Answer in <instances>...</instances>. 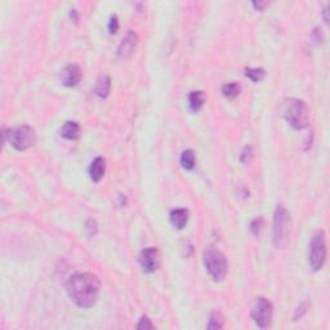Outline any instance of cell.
I'll use <instances>...</instances> for the list:
<instances>
[{"label": "cell", "mask_w": 330, "mask_h": 330, "mask_svg": "<svg viewBox=\"0 0 330 330\" xmlns=\"http://www.w3.org/2000/svg\"><path fill=\"white\" fill-rule=\"evenodd\" d=\"M66 290L70 299L78 307L89 308L96 305L100 297V279L89 272L75 273L68 279Z\"/></svg>", "instance_id": "1"}, {"label": "cell", "mask_w": 330, "mask_h": 330, "mask_svg": "<svg viewBox=\"0 0 330 330\" xmlns=\"http://www.w3.org/2000/svg\"><path fill=\"white\" fill-rule=\"evenodd\" d=\"M283 116L291 128L297 129V131H302L308 127V107L303 101L298 100V98H289L285 101L284 106H283Z\"/></svg>", "instance_id": "2"}, {"label": "cell", "mask_w": 330, "mask_h": 330, "mask_svg": "<svg viewBox=\"0 0 330 330\" xmlns=\"http://www.w3.org/2000/svg\"><path fill=\"white\" fill-rule=\"evenodd\" d=\"M290 239V213L284 205H277L273 213L272 240L277 249H284Z\"/></svg>", "instance_id": "3"}, {"label": "cell", "mask_w": 330, "mask_h": 330, "mask_svg": "<svg viewBox=\"0 0 330 330\" xmlns=\"http://www.w3.org/2000/svg\"><path fill=\"white\" fill-rule=\"evenodd\" d=\"M4 139H8V142L17 151H25L35 145L36 133L29 125H21L5 131L3 129Z\"/></svg>", "instance_id": "4"}, {"label": "cell", "mask_w": 330, "mask_h": 330, "mask_svg": "<svg viewBox=\"0 0 330 330\" xmlns=\"http://www.w3.org/2000/svg\"><path fill=\"white\" fill-rule=\"evenodd\" d=\"M202 259H204V266L212 279L216 281L223 280L228 272V263L223 253L214 248H209L204 252Z\"/></svg>", "instance_id": "5"}, {"label": "cell", "mask_w": 330, "mask_h": 330, "mask_svg": "<svg viewBox=\"0 0 330 330\" xmlns=\"http://www.w3.org/2000/svg\"><path fill=\"white\" fill-rule=\"evenodd\" d=\"M327 235L323 230L313 234L308 249V263L313 271H320L327 262Z\"/></svg>", "instance_id": "6"}, {"label": "cell", "mask_w": 330, "mask_h": 330, "mask_svg": "<svg viewBox=\"0 0 330 330\" xmlns=\"http://www.w3.org/2000/svg\"><path fill=\"white\" fill-rule=\"evenodd\" d=\"M273 307L268 299L264 297L257 298L252 309V319L261 329H267L272 323Z\"/></svg>", "instance_id": "7"}, {"label": "cell", "mask_w": 330, "mask_h": 330, "mask_svg": "<svg viewBox=\"0 0 330 330\" xmlns=\"http://www.w3.org/2000/svg\"><path fill=\"white\" fill-rule=\"evenodd\" d=\"M139 263L142 270L147 273H153L159 270L161 264V254L159 249L150 246L142 250L139 254Z\"/></svg>", "instance_id": "8"}, {"label": "cell", "mask_w": 330, "mask_h": 330, "mask_svg": "<svg viewBox=\"0 0 330 330\" xmlns=\"http://www.w3.org/2000/svg\"><path fill=\"white\" fill-rule=\"evenodd\" d=\"M137 44H138V35L131 30V31L127 32L124 39L121 40L120 45L117 48V56L120 58L131 57L133 52H134Z\"/></svg>", "instance_id": "9"}, {"label": "cell", "mask_w": 330, "mask_h": 330, "mask_svg": "<svg viewBox=\"0 0 330 330\" xmlns=\"http://www.w3.org/2000/svg\"><path fill=\"white\" fill-rule=\"evenodd\" d=\"M82 76V70L79 68V66H76V65H68V66H66L62 70L61 80H62L65 87L72 88V87H76L80 83Z\"/></svg>", "instance_id": "10"}, {"label": "cell", "mask_w": 330, "mask_h": 330, "mask_svg": "<svg viewBox=\"0 0 330 330\" xmlns=\"http://www.w3.org/2000/svg\"><path fill=\"white\" fill-rule=\"evenodd\" d=\"M105 172H106V160L103 157H96L90 164V167H89L90 179L98 183L103 178V176H105Z\"/></svg>", "instance_id": "11"}, {"label": "cell", "mask_w": 330, "mask_h": 330, "mask_svg": "<svg viewBox=\"0 0 330 330\" xmlns=\"http://www.w3.org/2000/svg\"><path fill=\"white\" fill-rule=\"evenodd\" d=\"M188 218H190V213L187 209H173L171 212V222L174 227H177L178 230L185 228L187 224Z\"/></svg>", "instance_id": "12"}, {"label": "cell", "mask_w": 330, "mask_h": 330, "mask_svg": "<svg viewBox=\"0 0 330 330\" xmlns=\"http://www.w3.org/2000/svg\"><path fill=\"white\" fill-rule=\"evenodd\" d=\"M60 134L66 139H78L80 137V125L76 121H67L60 129Z\"/></svg>", "instance_id": "13"}, {"label": "cell", "mask_w": 330, "mask_h": 330, "mask_svg": "<svg viewBox=\"0 0 330 330\" xmlns=\"http://www.w3.org/2000/svg\"><path fill=\"white\" fill-rule=\"evenodd\" d=\"M205 103V93L201 90L191 92L188 96V106L192 112H199Z\"/></svg>", "instance_id": "14"}, {"label": "cell", "mask_w": 330, "mask_h": 330, "mask_svg": "<svg viewBox=\"0 0 330 330\" xmlns=\"http://www.w3.org/2000/svg\"><path fill=\"white\" fill-rule=\"evenodd\" d=\"M94 92L100 98H107L111 92V79L107 75H102L97 82Z\"/></svg>", "instance_id": "15"}, {"label": "cell", "mask_w": 330, "mask_h": 330, "mask_svg": "<svg viewBox=\"0 0 330 330\" xmlns=\"http://www.w3.org/2000/svg\"><path fill=\"white\" fill-rule=\"evenodd\" d=\"M240 90H242V87L240 84L236 82H231L224 84L222 87V94H223L227 100H235L236 97L240 94Z\"/></svg>", "instance_id": "16"}, {"label": "cell", "mask_w": 330, "mask_h": 330, "mask_svg": "<svg viewBox=\"0 0 330 330\" xmlns=\"http://www.w3.org/2000/svg\"><path fill=\"white\" fill-rule=\"evenodd\" d=\"M224 327V317L223 315H222V312L220 311H213L212 312V315H210L209 317V323H208V329L210 330H218V329H222V328Z\"/></svg>", "instance_id": "17"}, {"label": "cell", "mask_w": 330, "mask_h": 330, "mask_svg": "<svg viewBox=\"0 0 330 330\" xmlns=\"http://www.w3.org/2000/svg\"><path fill=\"white\" fill-rule=\"evenodd\" d=\"M196 155L192 150H186L181 155V165L187 171H191L195 168Z\"/></svg>", "instance_id": "18"}, {"label": "cell", "mask_w": 330, "mask_h": 330, "mask_svg": "<svg viewBox=\"0 0 330 330\" xmlns=\"http://www.w3.org/2000/svg\"><path fill=\"white\" fill-rule=\"evenodd\" d=\"M245 76L250 79L252 82L259 83L264 79L266 71H264L263 68H246V70H245Z\"/></svg>", "instance_id": "19"}, {"label": "cell", "mask_w": 330, "mask_h": 330, "mask_svg": "<svg viewBox=\"0 0 330 330\" xmlns=\"http://www.w3.org/2000/svg\"><path fill=\"white\" fill-rule=\"evenodd\" d=\"M263 226H264V220H263L262 217H257L252 220L250 223V232H252L254 236H259V234L262 232Z\"/></svg>", "instance_id": "20"}, {"label": "cell", "mask_w": 330, "mask_h": 330, "mask_svg": "<svg viewBox=\"0 0 330 330\" xmlns=\"http://www.w3.org/2000/svg\"><path fill=\"white\" fill-rule=\"evenodd\" d=\"M86 230H87V234H88L89 238H92V236H94V235L97 234V231H98V224H97V222L94 220H87V224H86Z\"/></svg>", "instance_id": "21"}, {"label": "cell", "mask_w": 330, "mask_h": 330, "mask_svg": "<svg viewBox=\"0 0 330 330\" xmlns=\"http://www.w3.org/2000/svg\"><path fill=\"white\" fill-rule=\"evenodd\" d=\"M154 324L151 323V320L147 317V316H142L141 320H139V323L137 324V329L138 330H150L154 329Z\"/></svg>", "instance_id": "22"}, {"label": "cell", "mask_w": 330, "mask_h": 330, "mask_svg": "<svg viewBox=\"0 0 330 330\" xmlns=\"http://www.w3.org/2000/svg\"><path fill=\"white\" fill-rule=\"evenodd\" d=\"M253 157V149L250 146H245L244 150H242V156H240V160H242V163L248 164L250 163V160Z\"/></svg>", "instance_id": "23"}, {"label": "cell", "mask_w": 330, "mask_h": 330, "mask_svg": "<svg viewBox=\"0 0 330 330\" xmlns=\"http://www.w3.org/2000/svg\"><path fill=\"white\" fill-rule=\"evenodd\" d=\"M117 30H119V20H117V16H112L109 22V32L115 34L117 32Z\"/></svg>", "instance_id": "24"}, {"label": "cell", "mask_w": 330, "mask_h": 330, "mask_svg": "<svg viewBox=\"0 0 330 330\" xmlns=\"http://www.w3.org/2000/svg\"><path fill=\"white\" fill-rule=\"evenodd\" d=\"M307 309H308V303H302V305L299 306L298 308L295 309L294 321H297V320H298V319H301L302 316H303L306 312H307Z\"/></svg>", "instance_id": "25"}, {"label": "cell", "mask_w": 330, "mask_h": 330, "mask_svg": "<svg viewBox=\"0 0 330 330\" xmlns=\"http://www.w3.org/2000/svg\"><path fill=\"white\" fill-rule=\"evenodd\" d=\"M312 39L316 44H321L323 42V35H321V30L315 29L312 32Z\"/></svg>", "instance_id": "26"}, {"label": "cell", "mask_w": 330, "mask_h": 330, "mask_svg": "<svg viewBox=\"0 0 330 330\" xmlns=\"http://www.w3.org/2000/svg\"><path fill=\"white\" fill-rule=\"evenodd\" d=\"M268 5V3H266V1H253V7L256 8L257 11H264V8Z\"/></svg>", "instance_id": "27"}]
</instances>
